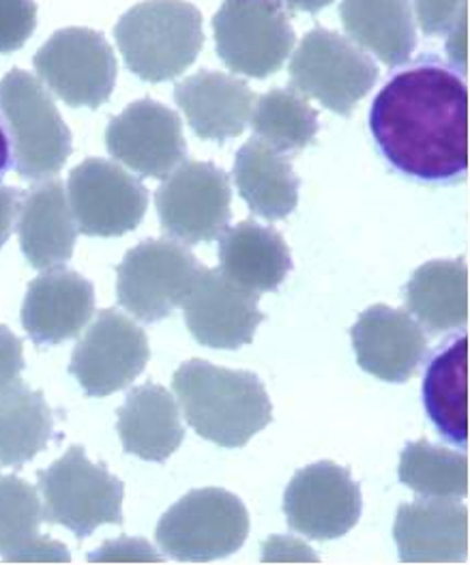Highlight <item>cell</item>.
I'll return each instance as SVG.
<instances>
[{"mask_svg":"<svg viewBox=\"0 0 470 565\" xmlns=\"http://www.w3.org/2000/svg\"><path fill=\"white\" fill-rule=\"evenodd\" d=\"M47 88L72 108H99L117 84V56L108 40L90 29H63L33 58Z\"/></svg>","mask_w":470,"mask_h":565,"instance_id":"30bf717a","label":"cell"},{"mask_svg":"<svg viewBox=\"0 0 470 565\" xmlns=\"http://www.w3.org/2000/svg\"><path fill=\"white\" fill-rule=\"evenodd\" d=\"M188 424L220 447H243L274 419V406L254 372L190 360L172 376Z\"/></svg>","mask_w":470,"mask_h":565,"instance_id":"7a4b0ae2","label":"cell"},{"mask_svg":"<svg viewBox=\"0 0 470 565\" xmlns=\"http://www.w3.org/2000/svg\"><path fill=\"white\" fill-rule=\"evenodd\" d=\"M419 26L426 35H445L469 18L467 0H413Z\"/></svg>","mask_w":470,"mask_h":565,"instance_id":"d6a6232c","label":"cell"},{"mask_svg":"<svg viewBox=\"0 0 470 565\" xmlns=\"http://www.w3.org/2000/svg\"><path fill=\"white\" fill-rule=\"evenodd\" d=\"M284 555H288L286 562H318V557L312 555L310 546H306L303 542L292 540V537H271L265 546L263 562L275 564V562H281Z\"/></svg>","mask_w":470,"mask_h":565,"instance_id":"8d00e7d4","label":"cell"},{"mask_svg":"<svg viewBox=\"0 0 470 565\" xmlns=\"http://www.w3.org/2000/svg\"><path fill=\"white\" fill-rule=\"evenodd\" d=\"M467 364L469 338L462 333L436 351L424 379V404L434 428L447 444L462 449L469 445Z\"/></svg>","mask_w":470,"mask_h":565,"instance_id":"d4e9b609","label":"cell"},{"mask_svg":"<svg viewBox=\"0 0 470 565\" xmlns=\"http://www.w3.org/2000/svg\"><path fill=\"white\" fill-rule=\"evenodd\" d=\"M20 209V194L13 188L0 185V247L7 243L13 233Z\"/></svg>","mask_w":470,"mask_h":565,"instance_id":"74e56055","label":"cell"},{"mask_svg":"<svg viewBox=\"0 0 470 565\" xmlns=\"http://www.w3.org/2000/svg\"><path fill=\"white\" fill-rule=\"evenodd\" d=\"M43 516L88 537L97 526L122 523V482L86 458L84 447H70L56 462L40 471Z\"/></svg>","mask_w":470,"mask_h":565,"instance_id":"8992f818","label":"cell"},{"mask_svg":"<svg viewBox=\"0 0 470 565\" xmlns=\"http://www.w3.org/2000/svg\"><path fill=\"white\" fill-rule=\"evenodd\" d=\"M95 312L93 284L76 271L47 269L29 284L22 303V324L33 342L43 347L76 338Z\"/></svg>","mask_w":470,"mask_h":565,"instance_id":"d6986e66","label":"cell"},{"mask_svg":"<svg viewBox=\"0 0 470 565\" xmlns=\"http://www.w3.org/2000/svg\"><path fill=\"white\" fill-rule=\"evenodd\" d=\"M252 127L258 140L277 151H301L312 145L318 115L295 88H274L263 95L252 110Z\"/></svg>","mask_w":470,"mask_h":565,"instance_id":"f546056e","label":"cell"},{"mask_svg":"<svg viewBox=\"0 0 470 565\" xmlns=\"http://www.w3.org/2000/svg\"><path fill=\"white\" fill-rule=\"evenodd\" d=\"M359 365L387 383H406L428 355V335L408 312L389 306L367 308L354 323Z\"/></svg>","mask_w":470,"mask_h":565,"instance_id":"e0dca14e","label":"cell"},{"mask_svg":"<svg viewBox=\"0 0 470 565\" xmlns=\"http://www.w3.org/2000/svg\"><path fill=\"white\" fill-rule=\"evenodd\" d=\"M117 428L125 451L149 462L168 460L185 439L179 404L153 383L127 396L118 408Z\"/></svg>","mask_w":470,"mask_h":565,"instance_id":"603a6c76","label":"cell"},{"mask_svg":"<svg viewBox=\"0 0 470 565\" xmlns=\"http://www.w3.org/2000/svg\"><path fill=\"white\" fill-rule=\"evenodd\" d=\"M290 269V249L269 226L245 220L220 235V271L256 295L275 290Z\"/></svg>","mask_w":470,"mask_h":565,"instance_id":"7402d4cb","label":"cell"},{"mask_svg":"<svg viewBox=\"0 0 470 565\" xmlns=\"http://www.w3.org/2000/svg\"><path fill=\"white\" fill-rule=\"evenodd\" d=\"M469 90L438 58L395 74L376 95L370 131L397 172L424 183H456L469 168Z\"/></svg>","mask_w":470,"mask_h":565,"instance_id":"6da1fadb","label":"cell"},{"mask_svg":"<svg viewBox=\"0 0 470 565\" xmlns=\"http://www.w3.org/2000/svg\"><path fill=\"white\" fill-rule=\"evenodd\" d=\"M93 564H161L163 557L157 555L156 548L147 540L138 537H118L93 555H88Z\"/></svg>","mask_w":470,"mask_h":565,"instance_id":"836d02e7","label":"cell"},{"mask_svg":"<svg viewBox=\"0 0 470 565\" xmlns=\"http://www.w3.org/2000/svg\"><path fill=\"white\" fill-rule=\"evenodd\" d=\"M38 26L35 0H0V52L20 50Z\"/></svg>","mask_w":470,"mask_h":565,"instance_id":"1f68e13d","label":"cell"},{"mask_svg":"<svg viewBox=\"0 0 470 565\" xmlns=\"http://www.w3.org/2000/svg\"><path fill=\"white\" fill-rule=\"evenodd\" d=\"M292 11H306V13H316L324 7H329L333 0H284Z\"/></svg>","mask_w":470,"mask_h":565,"instance_id":"ab89813d","label":"cell"},{"mask_svg":"<svg viewBox=\"0 0 470 565\" xmlns=\"http://www.w3.org/2000/svg\"><path fill=\"white\" fill-rule=\"evenodd\" d=\"M288 72L295 90L342 117H351L378 81V67L365 50L327 29H313L301 40Z\"/></svg>","mask_w":470,"mask_h":565,"instance_id":"52a82bcc","label":"cell"},{"mask_svg":"<svg viewBox=\"0 0 470 565\" xmlns=\"http://www.w3.org/2000/svg\"><path fill=\"white\" fill-rule=\"evenodd\" d=\"M2 559L7 564H70V553L61 542L35 535Z\"/></svg>","mask_w":470,"mask_h":565,"instance_id":"e575fe53","label":"cell"},{"mask_svg":"<svg viewBox=\"0 0 470 565\" xmlns=\"http://www.w3.org/2000/svg\"><path fill=\"white\" fill-rule=\"evenodd\" d=\"M0 117L11 147V163L22 179L54 177L72 156V131L33 74L11 70L0 81Z\"/></svg>","mask_w":470,"mask_h":565,"instance_id":"277c9868","label":"cell"},{"mask_svg":"<svg viewBox=\"0 0 470 565\" xmlns=\"http://www.w3.org/2000/svg\"><path fill=\"white\" fill-rule=\"evenodd\" d=\"M213 31L220 58L249 78L274 76L295 47V31L279 0H224Z\"/></svg>","mask_w":470,"mask_h":565,"instance_id":"9c48e42d","label":"cell"},{"mask_svg":"<svg viewBox=\"0 0 470 565\" xmlns=\"http://www.w3.org/2000/svg\"><path fill=\"white\" fill-rule=\"evenodd\" d=\"M340 18L351 40L389 67L408 63L415 52L417 29L410 0H344Z\"/></svg>","mask_w":470,"mask_h":565,"instance_id":"cb8c5ba5","label":"cell"},{"mask_svg":"<svg viewBox=\"0 0 470 565\" xmlns=\"http://www.w3.org/2000/svg\"><path fill=\"white\" fill-rule=\"evenodd\" d=\"M361 488L353 476L329 460L301 469L284 494L288 526L310 540H338L361 516Z\"/></svg>","mask_w":470,"mask_h":565,"instance_id":"5bb4252c","label":"cell"},{"mask_svg":"<svg viewBox=\"0 0 470 565\" xmlns=\"http://www.w3.org/2000/svg\"><path fill=\"white\" fill-rule=\"evenodd\" d=\"M149 358L147 331L117 310H102L79 340L70 372L88 396L106 398L131 385Z\"/></svg>","mask_w":470,"mask_h":565,"instance_id":"4fadbf2b","label":"cell"},{"mask_svg":"<svg viewBox=\"0 0 470 565\" xmlns=\"http://www.w3.org/2000/svg\"><path fill=\"white\" fill-rule=\"evenodd\" d=\"M24 370L22 340L0 324V394L7 392Z\"/></svg>","mask_w":470,"mask_h":565,"instance_id":"d590c367","label":"cell"},{"mask_svg":"<svg viewBox=\"0 0 470 565\" xmlns=\"http://www.w3.org/2000/svg\"><path fill=\"white\" fill-rule=\"evenodd\" d=\"M249 535L241 499L224 488L188 492L159 521V548L177 562L206 564L236 553Z\"/></svg>","mask_w":470,"mask_h":565,"instance_id":"5b68a950","label":"cell"},{"mask_svg":"<svg viewBox=\"0 0 470 565\" xmlns=\"http://www.w3.org/2000/svg\"><path fill=\"white\" fill-rule=\"evenodd\" d=\"M115 38L131 74L147 82L174 81L204 45L202 15L185 0H145L118 20Z\"/></svg>","mask_w":470,"mask_h":565,"instance_id":"3957f363","label":"cell"},{"mask_svg":"<svg viewBox=\"0 0 470 565\" xmlns=\"http://www.w3.org/2000/svg\"><path fill=\"white\" fill-rule=\"evenodd\" d=\"M67 199L79 233L120 237L138 228L147 215L149 192L125 168L108 160H84L70 174Z\"/></svg>","mask_w":470,"mask_h":565,"instance_id":"7c38bea8","label":"cell"},{"mask_svg":"<svg viewBox=\"0 0 470 565\" xmlns=\"http://www.w3.org/2000/svg\"><path fill=\"white\" fill-rule=\"evenodd\" d=\"M399 482L430 499H460L469 492V456L421 439L399 458Z\"/></svg>","mask_w":470,"mask_h":565,"instance_id":"f1b7e54d","label":"cell"},{"mask_svg":"<svg viewBox=\"0 0 470 565\" xmlns=\"http://www.w3.org/2000/svg\"><path fill=\"white\" fill-rule=\"evenodd\" d=\"M20 247L38 271L63 267L76 247L78 226L58 179L33 185L18 209Z\"/></svg>","mask_w":470,"mask_h":565,"instance_id":"ffe728a7","label":"cell"},{"mask_svg":"<svg viewBox=\"0 0 470 565\" xmlns=\"http://www.w3.org/2000/svg\"><path fill=\"white\" fill-rule=\"evenodd\" d=\"M185 323L197 344L236 351L252 344L263 321L258 295L233 282L220 269L202 267L183 301Z\"/></svg>","mask_w":470,"mask_h":565,"instance_id":"2e32d148","label":"cell"},{"mask_svg":"<svg viewBox=\"0 0 470 565\" xmlns=\"http://www.w3.org/2000/svg\"><path fill=\"white\" fill-rule=\"evenodd\" d=\"M235 183L241 199L265 220H284L297 209L299 179L292 163L258 138L238 149Z\"/></svg>","mask_w":470,"mask_h":565,"instance_id":"484cf974","label":"cell"},{"mask_svg":"<svg viewBox=\"0 0 470 565\" xmlns=\"http://www.w3.org/2000/svg\"><path fill=\"white\" fill-rule=\"evenodd\" d=\"M202 265L181 243L147 239L117 267L118 303L145 323L168 319L190 295Z\"/></svg>","mask_w":470,"mask_h":565,"instance_id":"ba28073f","label":"cell"},{"mask_svg":"<svg viewBox=\"0 0 470 565\" xmlns=\"http://www.w3.org/2000/svg\"><path fill=\"white\" fill-rule=\"evenodd\" d=\"M174 99L197 138L224 142L245 131L256 104L254 90L222 72H197L179 82Z\"/></svg>","mask_w":470,"mask_h":565,"instance_id":"44dd1931","label":"cell"},{"mask_svg":"<svg viewBox=\"0 0 470 565\" xmlns=\"http://www.w3.org/2000/svg\"><path fill=\"white\" fill-rule=\"evenodd\" d=\"M231 179L215 163H181L157 190V213L163 231L188 245L217 239L231 222Z\"/></svg>","mask_w":470,"mask_h":565,"instance_id":"8fae6325","label":"cell"},{"mask_svg":"<svg viewBox=\"0 0 470 565\" xmlns=\"http://www.w3.org/2000/svg\"><path fill=\"white\" fill-rule=\"evenodd\" d=\"M43 505L33 486L0 476V555H9L40 533Z\"/></svg>","mask_w":470,"mask_h":565,"instance_id":"4dcf8cb0","label":"cell"},{"mask_svg":"<svg viewBox=\"0 0 470 565\" xmlns=\"http://www.w3.org/2000/svg\"><path fill=\"white\" fill-rule=\"evenodd\" d=\"M54 417L40 392L13 383L0 394V465L20 469L52 439Z\"/></svg>","mask_w":470,"mask_h":565,"instance_id":"83f0119b","label":"cell"},{"mask_svg":"<svg viewBox=\"0 0 470 565\" xmlns=\"http://www.w3.org/2000/svg\"><path fill=\"white\" fill-rule=\"evenodd\" d=\"M9 168H11V147H9L4 122H2V117H0V179L7 174Z\"/></svg>","mask_w":470,"mask_h":565,"instance_id":"f35d334b","label":"cell"},{"mask_svg":"<svg viewBox=\"0 0 470 565\" xmlns=\"http://www.w3.org/2000/svg\"><path fill=\"white\" fill-rule=\"evenodd\" d=\"M406 306L430 333H447L469 323V267L458 260H431L406 286Z\"/></svg>","mask_w":470,"mask_h":565,"instance_id":"4316f807","label":"cell"},{"mask_svg":"<svg viewBox=\"0 0 470 565\" xmlns=\"http://www.w3.org/2000/svg\"><path fill=\"white\" fill-rule=\"evenodd\" d=\"M106 147L115 160L151 179H165L188 158L181 119L153 99L133 102L115 117Z\"/></svg>","mask_w":470,"mask_h":565,"instance_id":"9a60e30c","label":"cell"},{"mask_svg":"<svg viewBox=\"0 0 470 565\" xmlns=\"http://www.w3.org/2000/svg\"><path fill=\"white\" fill-rule=\"evenodd\" d=\"M469 510L460 501L424 497L397 510L393 537L402 564H462L469 559Z\"/></svg>","mask_w":470,"mask_h":565,"instance_id":"ac0fdd59","label":"cell"}]
</instances>
